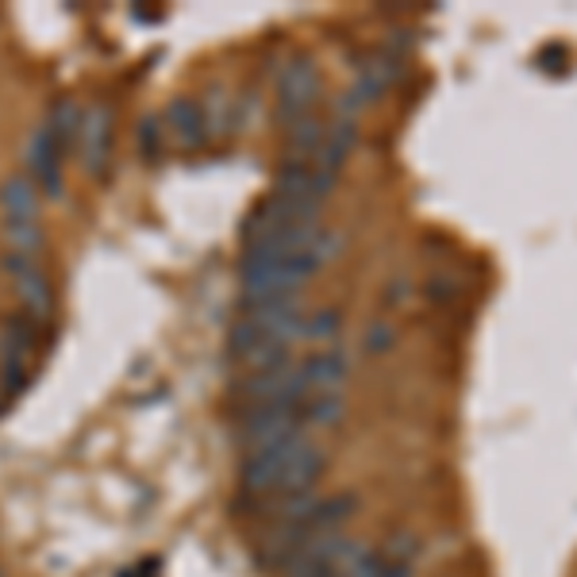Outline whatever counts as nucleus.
Listing matches in <instances>:
<instances>
[{
	"label": "nucleus",
	"instance_id": "7ed1b4c3",
	"mask_svg": "<svg viewBox=\"0 0 577 577\" xmlns=\"http://www.w3.org/2000/svg\"><path fill=\"white\" fill-rule=\"evenodd\" d=\"M239 393L250 405H301L308 400V382L301 359L285 362L278 370H262V374H247L239 382Z\"/></svg>",
	"mask_w": 577,
	"mask_h": 577
},
{
	"label": "nucleus",
	"instance_id": "ddd939ff",
	"mask_svg": "<svg viewBox=\"0 0 577 577\" xmlns=\"http://www.w3.org/2000/svg\"><path fill=\"white\" fill-rule=\"evenodd\" d=\"M32 347H35V328L27 316H12V320H4V331H0V362L27 366Z\"/></svg>",
	"mask_w": 577,
	"mask_h": 577
},
{
	"label": "nucleus",
	"instance_id": "9d476101",
	"mask_svg": "<svg viewBox=\"0 0 577 577\" xmlns=\"http://www.w3.org/2000/svg\"><path fill=\"white\" fill-rule=\"evenodd\" d=\"M354 143H359V124H354V120H336V124L328 127V135H324L313 166L324 173H339L347 158H351Z\"/></svg>",
	"mask_w": 577,
	"mask_h": 577
},
{
	"label": "nucleus",
	"instance_id": "4be33fe9",
	"mask_svg": "<svg viewBox=\"0 0 577 577\" xmlns=\"http://www.w3.org/2000/svg\"><path fill=\"white\" fill-rule=\"evenodd\" d=\"M139 150H143V158H158V150H162V120L158 116H143Z\"/></svg>",
	"mask_w": 577,
	"mask_h": 577
},
{
	"label": "nucleus",
	"instance_id": "1a4fd4ad",
	"mask_svg": "<svg viewBox=\"0 0 577 577\" xmlns=\"http://www.w3.org/2000/svg\"><path fill=\"white\" fill-rule=\"evenodd\" d=\"M166 127H170L173 143H178L181 150H196L204 147V120H201V104L189 101V97H178V101H170V109H166Z\"/></svg>",
	"mask_w": 577,
	"mask_h": 577
},
{
	"label": "nucleus",
	"instance_id": "f3484780",
	"mask_svg": "<svg viewBox=\"0 0 577 577\" xmlns=\"http://www.w3.org/2000/svg\"><path fill=\"white\" fill-rule=\"evenodd\" d=\"M343 412H347V405L339 393H308V400H305L308 428H331V423L343 420Z\"/></svg>",
	"mask_w": 577,
	"mask_h": 577
},
{
	"label": "nucleus",
	"instance_id": "a211bd4d",
	"mask_svg": "<svg viewBox=\"0 0 577 577\" xmlns=\"http://www.w3.org/2000/svg\"><path fill=\"white\" fill-rule=\"evenodd\" d=\"M339 328H343V316H339L336 308H316V313L305 316L301 339H308V343H331V339L339 336Z\"/></svg>",
	"mask_w": 577,
	"mask_h": 577
},
{
	"label": "nucleus",
	"instance_id": "9b49d317",
	"mask_svg": "<svg viewBox=\"0 0 577 577\" xmlns=\"http://www.w3.org/2000/svg\"><path fill=\"white\" fill-rule=\"evenodd\" d=\"M39 185H35L27 173H12L4 185H0V208L4 219H39Z\"/></svg>",
	"mask_w": 577,
	"mask_h": 577
},
{
	"label": "nucleus",
	"instance_id": "20e7f679",
	"mask_svg": "<svg viewBox=\"0 0 577 577\" xmlns=\"http://www.w3.org/2000/svg\"><path fill=\"white\" fill-rule=\"evenodd\" d=\"M0 265L12 273V288H16V301L24 308L27 320H50V308H55V293H50L47 273L35 265V258H24L16 250L0 258Z\"/></svg>",
	"mask_w": 577,
	"mask_h": 577
},
{
	"label": "nucleus",
	"instance_id": "6e6552de",
	"mask_svg": "<svg viewBox=\"0 0 577 577\" xmlns=\"http://www.w3.org/2000/svg\"><path fill=\"white\" fill-rule=\"evenodd\" d=\"M301 370H305L308 393H339L351 366L339 347H328V351H313L308 359H301Z\"/></svg>",
	"mask_w": 577,
	"mask_h": 577
},
{
	"label": "nucleus",
	"instance_id": "f8f14e48",
	"mask_svg": "<svg viewBox=\"0 0 577 577\" xmlns=\"http://www.w3.org/2000/svg\"><path fill=\"white\" fill-rule=\"evenodd\" d=\"M324 135H328V127H324V120H316V116H301V120H293V124H285L288 158L313 162L316 150H320V143H324Z\"/></svg>",
	"mask_w": 577,
	"mask_h": 577
},
{
	"label": "nucleus",
	"instance_id": "39448f33",
	"mask_svg": "<svg viewBox=\"0 0 577 577\" xmlns=\"http://www.w3.org/2000/svg\"><path fill=\"white\" fill-rule=\"evenodd\" d=\"M112 135H116V120H112L109 104H93V109H86L78 150H81V166H86V173H93V178H101V173L109 170Z\"/></svg>",
	"mask_w": 577,
	"mask_h": 577
},
{
	"label": "nucleus",
	"instance_id": "dca6fc26",
	"mask_svg": "<svg viewBox=\"0 0 577 577\" xmlns=\"http://www.w3.org/2000/svg\"><path fill=\"white\" fill-rule=\"evenodd\" d=\"M4 239H9V250H16L24 258H35L47 247V235H43L39 219H4Z\"/></svg>",
	"mask_w": 577,
	"mask_h": 577
},
{
	"label": "nucleus",
	"instance_id": "b1692460",
	"mask_svg": "<svg viewBox=\"0 0 577 577\" xmlns=\"http://www.w3.org/2000/svg\"><path fill=\"white\" fill-rule=\"evenodd\" d=\"M0 397H4V385H0Z\"/></svg>",
	"mask_w": 577,
	"mask_h": 577
},
{
	"label": "nucleus",
	"instance_id": "423d86ee",
	"mask_svg": "<svg viewBox=\"0 0 577 577\" xmlns=\"http://www.w3.org/2000/svg\"><path fill=\"white\" fill-rule=\"evenodd\" d=\"M27 178L39 185L43 196H63V147L55 143V135L47 132V124L35 127L27 139Z\"/></svg>",
	"mask_w": 577,
	"mask_h": 577
},
{
	"label": "nucleus",
	"instance_id": "412c9836",
	"mask_svg": "<svg viewBox=\"0 0 577 577\" xmlns=\"http://www.w3.org/2000/svg\"><path fill=\"white\" fill-rule=\"evenodd\" d=\"M382 554H385L389 562H400V566H412L416 554H420V543H416V539L408 535V531H400V535H393L389 543H385Z\"/></svg>",
	"mask_w": 577,
	"mask_h": 577
},
{
	"label": "nucleus",
	"instance_id": "5701e85b",
	"mask_svg": "<svg viewBox=\"0 0 577 577\" xmlns=\"http://www.w3.org/2000/svg\"><path fill=\"white\" fill-rule=\"evenodd\" d=\"M324 577H339V574H331V569H328V574H324Z\"/></svg>",
	"mask_w": 577,
	"mask_h": 577
},
{
	"label": "nucleus",
	"instance_id": "aec40b11",
	"mask_svg": "<svg viewBox=\"0 0 577 577\" xmlns=\"http://www.w3.org/2000/svg\"><path fill=\"white\" fill-rule=\"evenodd\" d=\"M339 250H343V235H336V231H328V227H320V235H316L313 239V247H308V254L316 258V265H328L331 258L339 254Z\"/></svg>",
	"mask_w": 577,
	"mask_h": 577
},
{
	"label": "nucleus",
	"instance_id": "f03ea898",
	"mask_svg": "<svg viewBox=\"0 0 577 577\" xmlns=\"http://www.w3.org/2000/svg\"><path fill=\"white\" fill-rule=\"evenodd\" d=\"M320 93H324V78L313 58L297 55L278 70V112L285 124H293V120L301 116H313Z\"/></svg>",
	"mask_w": 577,
	"mask_h": 577
},
{
	"label": "nucleus",
	"instance_id": "4468645a",
	"mask_svg": "<svg viewBox=\"0 0 577 577\" xmlns=\"http://www.w3.org/2000/svg\"><path fill=\"white\" fill-rule=\"evenodd\" d=\"M81 120H86V109H78V101H70V97H63V101H55V109H50V120H47V132L55 135L58 147H78L81 139Z\"/></svg>",
	"mask_w": 577,
	"mask_h": 577
},
{
	"label": "nucleus",
	"instance_id": "6ab92c4d",
	"mask_svg": "<svg viewBox=\"0 0 577 577\" xmlns=\"http://www.w3.org/2000/svg\"><path fill=\"white\" fill-rule=\"evenodd\" d=\"M393 343H397V331H393V324L377 320L366 328V336H362V351L366 354H389Z\"/></svg>",
	"mask_w": 577,
	"mask_h": 577
},
{
	"label": "nucleus",
	"instance_id": "2eb2a0df",
	"mask_svg": "<svg viewBox=\"0 0 577 577\" xmlns=\"http://www.w3.org/2000/svg\"><path fill=\"white\" fill-rule=\"evenodd\" d=\"M201 104V120H204V135H227L235 127V104L224 89H212Z\"/></svg>",
	"mask_w": 577,
	"mask_h": 577
},
{
	"label": "nucleus",
	"instance_id": "f257e3e1",
	"mask_svg": "<svg viewBox=\"0 0 577 577\" xmlns=\"http://www.w3.org/2000/svg\"><path fill=\"white\" fill-rule=\"evenodd\" d=\"M297 431H308L305 423V400L301 405H250L247 416H242L239 439L250 451H262V446H273L281 439L297 435Z\"/></svg>",
	"mask_w": 577,
	"mask_h": 577
},
{
	"label": "nucleus",
	"instance_id": "0eeeda50",
	"mask_svg": "<svg viewBox=\"0 0 577 577\" xmlns=\"http://www.w3.org/2000/svg\"><path fill=\"white\" fill-rule=\"evenodd\" d=\"M324 469H328V454H324L316 443H308L305 451L297 454V459H293L285 469H281V477L273 482V493H270V497H293V493H313L316 485H320ZM270 497H265V500H270Z\"/></svg>",
	"mask_w": 577,
	"mask_h": 577
}]
</instances>
